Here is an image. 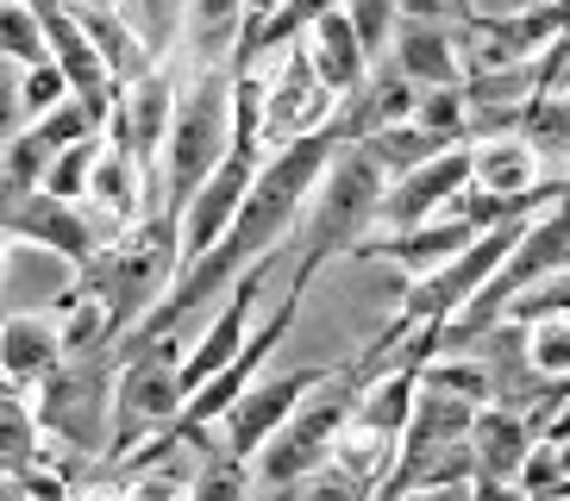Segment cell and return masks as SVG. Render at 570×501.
Listing matches in <instances>:
<instances>
[{
    "mask_svg": "<svg viewBox=\"0 0 570 501\" xmlns=\"http://www.w3.org/2000/svg\"><path fill=\"white\" fill-rule=\"evenodd\" d=\"M539 95H546V100H570V32L539 50Z\"/></svg>",
    "mask_w": 570,
    "mask_h": 501,
    "instance_id": "cell-24",
    "label": "cell"
},
{
    "mask_svg": "<svg viewBox=\"0 0 570 501\" xmlns=\"http://www.w3.org/2000/svg\"><path fill=\"white\" fill-rule=\"evenodd\" d=\"M402 19H414V26H452V32L476 26L470 0H402Z\"/></svg>",
    "mask_w": 570,
    "mask_h": 501,
    "instance_id": "cell-23",
    "label": "cell"
},
{
    "mask_svg": "<svg viewBox=\"0 0 570 501\" xmlns=\"http://www.w3.org/2000/svg\"><path fill=\"white\" fill-rule=\"evenodd\" d=\"M564 483V464H558V451L552 445H539L533 458H527V470H520V489L533 501H552V489Z\"/></svg>",
    "mask_w": 570,
    "mask_h": 501,
    "instance_id": "cell-25",
    "label": "cell"
},
{
    "mask_svg": "<svg viewBox=\"0 0 570 501\" xmlns=\"http://www.w3.org/2000/svg\"><path fill=\"white\" fill-rule=\"evenodd\" d=\"M470 150H476V183L470 188H483V195H495V200H533V195H546V188H564V183H546V157H539L520 132L483 138V145H470Z\"/></svg>",
    "mask_w": 570,
    "mask_h": 501,
    "instance_id": "cell-13",
    "label": "cell"
},
{
    "mask_svg": "<svg viewBox=\"0 0 570 501\" xmlns=\"http://www.w3.org/2000/svg\"><path fill=\"white\" fill-rule=\"evenodd\" d=\"M476 183V150L458 145L445 157H433L426 169L402 176V183H389V200H383V233L402 238V233H420V226H433V219L452 214V200Z\"/></svg>",
    "mask_w": 570,
    "mask_h": 501,
    "instance_id": "cell-8",
    "label": "cell"
},
{
    "mask_svg": "<svg viewBox=\"0 0 570 501\" xmlns=\"http://www.w3.org/2000/svg\"><path fill=\"white\" fill-rule=\"evenodd\" d=\"M114 389H119V357H107V351L101 357H69L51 383L32 395V407L51 439L76 445L95 464H107L114 458V407H119Z\"/></svg>",
    "mask_w": 570,
    "mask_h": 501,
    "instance_id": "cell-3",
    "label": "cell"
},
{
    "mask_svg": "<svg viewBox=\"0 0 570 501\" xmlns=\"http://www.w3.org/2000/svg\"><path fill=\"white\" fill-rule=\"evenodd\" d=\"M338 107H345V100L320 82L307 45H295L283 57V69H276V82H269V100H264V157H276V150H288V145H307V138H320V132H333Z\"/></svg>",
    "mask_w": 570,
    "mask_h": 501,
    "instance_id": "cell-5",
    "label": "cell"
},
{
    "mask_svg": "<svg viewBox=\"0 0 570 501\" xmlns=\"http://www.w3.org/2000/svg\"><path fill=\"white\" fill-rule=\"evenodd\" d=\"M333 376V364H302V370H269L264 383L252 389V395L238 401L233 414L219 420V445H226V458H238V464H257L269 445H276V433H283L288 420L307 407V395H314L320 383Z\"/></svg>",
    "mask_w": 570,
    "mask_h": 501,
    "instance_id": "cell-4",
    "label": "cell"
},
{
    "mask_svg": "<svg viewBox=\"0 0 570 501\" xmlns=\"http://www.w3.org/2000/svg\"><path fill=\"white\" fill-rule=\"evenodd\" d=\"M69 288H82V269L63 264L57 250L7 238V314H51Z\"/></svg>",
    "mask_w": 570,
    "mask_h": 501,
    "instance_id": "cell-11",
    "label": "cell"
},
{
    "mask_svg": "<svg viewBox=\"0 0 570 501\" xmlns=\"http://www.w3.org/2000/svg\"><path fill=\"white\" fill-rule=\"evenodd\" d=\"M376 501H402V495H395V489H389V483H383V489H376Z\"/></svg>",
    "mask_w": 570,
    "mask_h": 501,
    "instance_id": "cell-28",
    "label": "cell"
},
{
    "mask_svg": "<svg viewBox=\"0 0 570 501\" xmlns=\"http://www.w3.org/2000/svg\"><path fill=\"white\" fill-rule=\"evenodd\" d=\"M470 451H476V483H520L527 458L539 451V433L514 407H483L470 426Z\"/></svg>",
    "mask_w": 570,
    "mask_h": 501,
    "instance_id": "cell-12",
    "label": "cell"
},
{
    "mask_svg": "<svg viewBox=\"0 0 570 501\" xmlns=\"http://www.w3.org/2000/svg\"><path fill=\"white\" fill-rule=\"evenodd\" d=\"M476 401H458V395H439V389H420L414 401V420L402 433V451H445V445H470V426H476Z\"/></svg>",
    "mask_w": 570,
    "mask_h": 501,
    "instance_id": "cell-15",
    "label": "cell"
},
{
    "mask_svg": "<svg viewBox=\"0 0 570 501\" xmlns=\"http://www.w3.org/2000/svg\"><path fill=\"white\" fill-rule=\"evenodd\" d=\"M420 389L476 401V407H489V401H495V376H489V364L476 357V351H439L433 364L420 370Z\"/></svg>",
    "mask_w": 570,
    "mask_h": 501,
    "instance_id": "cell-18",
    "label": "cell"
},
{
    "mask_svg": "<svg viewBox=\"0 0 570 501\" xmlns=\"http://www.w3.org/2000/svg\"><path fill=\"white\" fill-rule=\"evenodd\" d=\"M389 69H395V76H407L420 95H426V88H464V32L402 19L395 50H389Z\"/></svg>",
    "mask_w": 570,
    "mask_h": 501,
    "instance_id": "cell-10",
    "label": "cell"
},
{
    "mask_svg": "<svg viewBox=\"0 0 570 501\" xmlns=\"http://www.w3.org/2000/svg\"><path fill=\"white\" fill-rule=\"evenodd\" d=\"M364 150L376 157V169H383L389 183H402V176H414V169H426L433 157H445V150H458V145H445V138H433L426 126H395V132L370 138Z\"/></svg>",
    "mask_w": 570,
    "mask_h": 501,
    "instance_id": "cell-19",
    "label": "cell"
},
{
    "mask_svg": "<svg viewBox=\"0 0 570 501\" xmlns=\"http://www.w3.org/2000/svg\"><path fill=\"white\" fill-rule=\"evenodd\" d=\"M126 19V32L138 38V50L164 69V57L188 38V0H119L114 7Z\"/></svg>",
    "mask_w": 570,
    "mask_h": 501,
    "instance_id": "cell-17",
    "label": "cell"
},
{
    "mask_svg": "<svg viewBox=\"0 0 570 501\" xmlns=\"http://www.w3.org/2000/svg\"><path fill=\"white\" fill-rule=\"evenodd\" d=\"M0 38H7V63L13 69H45L51 63V32L38 0H0Z\"/></svg>",
    "mask_w": 570,
    "mask_h": 501,
    "instance_id": "cell-20",
    "label": "cell"
},
{
    "mask_svg": "<svg viewBox=\"0 0 570 501\" xmlns=\"http://www.w3.org/2000/svg\"><path fill=\"white\" fill-rule=\"evenodd\" d=\"M539 0H470V13H476V26H502V19H520L533 13Z\"/></svg>",
    "mask_w": 570,
    "mask_h": 501,
    "instance_id": "cell-26",
    "label": "cell"
},
{
    "mask_svg": "<svg viewBox=\"0 0 570 501\" xmlns=\"http://www.w3.org/2000/svg\"><path fill=\"white\" fill-rule=\"evenodd\" d=\"M238 150V76L226 69H195L176 107V132L164 150V207L183 214L188 200L214 183V169Z\"/></svg>",
    "mask_w": 570,
    "mask_h": 501,
    "instance_id": "cell-1",
    "label": "cell"
},
{
    "mask_svg": "<svg viewBox=\"0 0 570 501\" xmlns=\"http://www.w3.org/2000/svg\"><path fill=\"white\" fill-rule=\"evenodd\" d=\"M476 501H533L520 483H476Z\"/></svg>",
    "mask_w": 570,
    "mask_h": 501,
    "instance_id": "cell-27",
    "label": "cell"
},
{
    "mask_svg": "<svg viewBox=\"0 0 570 501\" xmlns=\"http://www.w3.org/2000/svg\"><path fill=\"white\" fill-rule=\"evenodd\" d=\"M245 45V0H188V50L195 69H219L226 50Z\"/></svg>",
    "mask_w": 570,
    "mask_h": 501,
    "instance_id": "cell-16",
    "label": "cell"
},
{
    "mask_svg": "<svg viewBox=\"0 0 570 501\" xmlns=\"http://www.w3.org/2000/svg\"><path fill=\"white\" fill-rule=\"evenodd\" d=\"M257 169H264V157H245V150H233V157L214 169V183H207L202 195L188 200L183 214H176L188 264H195V257H207V250H219L226 238H233V226L245 219V200H252V188H257ZM188 264H183V269H188Z\"/></svg>",
    "mask_w": 570,
    "mask_h": 501,
    "instance_id": "cell-7",
    "label": "cell"
},
{
    "mask_svg": "<svg viewBox=\"0 0 570 501\" xmlns=\"http://www.w3.org/2000/svg\"><path fill=\"white\" fill-rule=\"evenodd\" d=\"M357 401H364V376H357L352 364H338L333 376L307 395L302 414L276 433V445H269L264 458L252 464L257 489H295V483H307L314 470L333 464V451H338V439H345V426L357 420Z\"/></svg>",
    "mask_w": 570,
    "mask_h": 501,
    "instance_id": "cell-2",
    "label": "cell"
},
{
    "mask_svg": "<svg viewBox=\"0 0 570 501\" xmlns=\"http://www.w3.org/2000/svg\"><path fill=\"white\" fill-rule=\"evenodd\" d=\"M269 269H276V257H264V264L245 276V283L233 288V295L219 301L214 314L202 320V333H195V345H188V357H183V383H188V395L195 389H207L214 376H226V370L245 357V345H252V333L264 326L257 320V307H264V288H269Z\"/></svg>",
    "mask_w": 570,
    "mask_h": 501,
    "instance_id": "cell-6",
    "label": "cell"
},
{
    "mask_svg": "<svg viewBox=\"0 0 570 501\" xmlns=\"http://www.w3.org/2000/svg\"><path fill=\"white\" fill-rule=\"evenodd\" d=\"M188 501H257L252 464H238V458H214V464L202 470V483H195V495H188Z\"/></svg>",
    "mask_w": 570,
    "mask_h": 501,
    "instance_id": "cell-22",
    "label": "cell"
},
{
    "mask_svg": "<svg viewBox=\"0 0 570 501\" xmlns=\"http://www.w3.org/2000/svg\"><path fill=\"white\" fill-rule=\"evenodd\" d=\"M63 364H69V351H63V333H57L51 314H7V326H0V370H7V389L38 395Z\"/></svg>",
    "mask_w": 570,
    "mask_h": 501,
    "instance_id": "cell-9",
    "label": "cell"
},
{
    "mask_svg": "<svg viewBox=\"0 0 570 501\" xmlns=\"http://www.w3.org/2000/svg\"><path fill=\"white\" fill-rule=\"evenodd\" d=\"M527 357H533L539 376L570 383V320H539V326H527Z\"/></svg>",
    "mask_w": 570,
    "mask_h": 501,
    "instance_id": "cell-21",
    "label": "cell"
},
{
    "mask_svg": "<svg viewBox=\"0 0 570 501\" xmlns=\"http://www.w3.org/2000/svg\"><path fill=\"white\" fill-rule=\"evenodd\" d=\"M307 57H314L320 69V82L333 88V95H357V88L370 82V45L364 32H357V19L352 13H333V19H320L314 32H307Z\"/></svg>",
    "mask_w": 570,
    "mask_h": 501,
    "instance_id": "cell-14",
    "label": "cell"
}]
</instances>
